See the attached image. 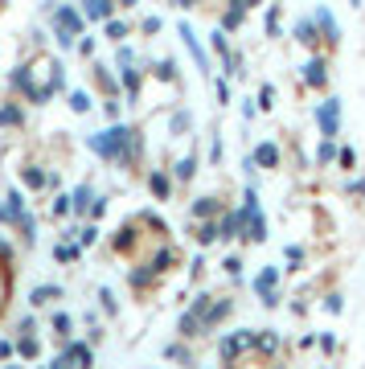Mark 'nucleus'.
<instances>
[{"mask_svg": "<svg viewBox=\"0 0 365 369\" xmlns=\"http://www.w3.org/2000/svg\"><path fill=\"white\" fill-rule=\"evenodd\" d=\"M128 128H111V132H103V136H91V148L99 156H107V160H115V156H124V148H128Z\"/></svg>", "mask_w": 365, "mask_h": 369, "instance_id": "nucleus-1", "label": "nucleus"}, {"mask_svg": "<svg viewBox=\"0 0 365 369\" xmlns=\"http://www.w3.org/2000/svg\"><path fill=\"white\" fill-rule=\"evenodd\" d=\"M70 361H74V366H87V361H91V349H87V345H70V349L58 357V366H70Z\"/></svg>", "mask_w": 365, "mask_h": 369, "instance_id": "nucleus-6", "label": "nucleus"}, {"mask_svg": "<svg viewBox=\"0 0 365 369\" xmlns=\"http://www.w3.org/2000/svg\"><path fill=\"white\" fill-rule=\"evenodd\" d=\"M246 238H251V242H263V238H267V222H263V214H255V209L246 214Z\"/></svg>", "mask_w": 365, "mask_h": 369, "instance_id": "nucleus-5", "label": "nucleus"}, {"mask_svg": "<svg viewBox=\"0 0 365 369\" xmlns=\"http://www.w3.org/2000/svg\"><path fill=\"white\" fill-rule=\"evenodd\" d=\"M58 295H62L58 287H37V291H33V304H49V300H58Z\"/></svg>", "mask_w": 365, "mask_h": 369, "instance_id": "nucleus-15", "label": "nucleus"}, {"mask_svg": "<svg viewBox=\"0 0 365 369\" xmlns=\"http://www.w3.org/2000/svg\"><path fill=\"white\" fill-rule=\"evenodd\" d=\"M91 205H94V201H91V189L83 184V189L74 193V209H91Z\"/></svg>", "mask_w": 365, "mask_h": 369, "instance_id": "nucleus-17", "label": "nucleus"}, {"mask_svg": "<svg viewBox=\"0 0 365 369\" xmlns=\"http://www.w3.org/2000/svg\"><path fill=\"white\" fill-rule=\"evenodd\" d=\"M316 25L328 33V37H332V42L341 37V29H337V21H332V12H328V8H320V12H316Z\"/></svg>", "mask_w": 365, "mask_h": 369, "instance_id": "nucleus-10", "label": "nucleus"}, {"mask_svg": "<svg viewBox=\"0 0 365 369\" xmlns=\"http://www.w3.org/2000/svg\"><path fill=\"white\" fill-rule=\"evenodd\" d=\"M70 107H74V111H91V98L78 91V94H70Z\"/></svg>", "mask_w": 365, "mask_h": 369, "instance_id": "nucleus-21", "label": "nucleus"}, {"mask_svg": "<svg viewBox=\"0 0 365 369\" xmlns=\"http://www.w3.org/2000/svg\"><path fill=\"white\" fill-rule=\"evenodd\" d=\"M74 255H78V250H74V246H58V250H53V259H58V263H70V259H74Z\"/></svg>", "mask_w": 365, "mask_h": 369, "instance_id": "nucleus-22", "label": "nucleus"}, {"mask_svg": "<svg viewBox=\"0 0 365 369\" xmlns=\"http://www.w3.org/2000/svg\"><path fill=\"white\" fill-rule=\"evenodd\" d=\"M337 119H341V103H337V98H328V103L320 107V132H324V139L337 136Z\"/></svg>", "mask_w": 365, "mask_h": 369, "instance_id": "nucleus-2", "label": "nucleus"}, {"mask_svg": "<svg viewBox=\"0 0 365 369\" xmlns=\"http://www.w3.org/2000/svg\"><path fill=\"white\" fill-rule=\"evenodd\" d=\"M21 181L29 184V189H42V184H46V173H37V169H25V173H21Z\"/></svg>", "mask_w": 365, "mask_h": 369, "instance_id": "nucleus-14", "label": "nucleus"}, {"mask_svg": "<svg viewBox=\"0 0 365 369\" xmlns=\"http://www.w3.org/2000/svg\"><path fill=\"white\" fill-rule=\"evenodd\" d=\"M242 222H246V209H242V214H230L226 222H222V234H226V238H234V234H238V226H242Z\"/></svg>", "mask_w": 365, "mask_h": 369, "instance_id": "nucleus-12", "label": "nucleus"}, {"mask_svg": "<svg viewBox=\"0 0 365 369\" xmlns=\"http://www.w3.org/2000/svg\"><path fill=\"white\" fill-rule=\"evenodd\" d=\"M115 246H119V250H124V246H132V230H128V226L119 230V238H115Z\"/></svg>", "mask_w": 365, "mask_h": 369, "instance_id": "nucleus-26", "label": "nucleus"}, {"mask_svg": "<svg viewBox=\"0 0 365 369\" xmlns=\"http://www.w3.org/2000/svg\"><path fill=\"white\" fill-rule=\"evenodd\" d=\"M296 37H300V42H304V46H312V42H316V29H312V25H308V21H304V25H300V29H296Z\"/></svg>", "mask_w": 365, "mask_h": 369, "instance_id": "nucleus-18", "label": "nucleus"}, {"mask_svg": "<svg viewBox=\"0 0 365 369\" xmlns=\"http://www.w3.org/2000/svg\"><path fill=\"white\" fill-rule=\"evenodd\" d=\"M58 25H66L70 33H78V25H83V21H78V12H74V8H62V12H58Z\"/></svg>", "mask_w": 365, "mask_h": 369, "instance_id": "nucleus-11", "label": "nucleus"}, {"mask_svg": "<svg viewBox=\"0 0 365 369\" xmlns=\"http://www.w3.org/2000/svg\"><path fill=\"white\" fill-rule=\"evenodd\" d=\"M181 37H185V46H189V53L197 58V66H201V70H210V58H205V49H201V42L193 37V29H189V25H181Z\"/></svg>", "mask_w": 365, "mask_h": 369, "instance_id": "nucleus-3", "label": "nucleus"}, {"mask_svg": "<svg viewBox=\"0 0 365 369\" xmlns=\"http://www.w3.org/2000/svg\"><path fill=\"white\" fill-rule=\"evenodd\" d=\"M230 312V300H222V304H214V308H205V324H218L222 316Z\"/></svg>", "mask_w": 365, "mask_h": 369, "instance_id": "nucleus-13", "label": "nucleus"}, {"mask_svg": "<svg viewBox=\"0 0 365 369\" xmlns=\"http://www.w3.org/2000/svg\"><path fill=\"white\" fill-rule=\"evenodd\" d=\"M53 328H58V332L66 336V332H70V316H53Z\"/></svg>", "mask_w": 365, "mask_h": 369, "instance_id": "nucleus-27", "label": "nucleus"}, {"mask_svg": "<svg viewBox=\"0 0 365 369\" xmlns=\"http://www.w3.org/2000/svg\"><path fill=\"white\" fill-rule=\"evenodd\" d=\"M349 4H353V8H357V4H362V0H349Z\"/></svg>", "mask_w": 365, "mask_h": 369, "instance_id": "nucleus-31", "label": "nucleus"}, {"mask_svg": "<svg viewBox=\"0 0 365 369\" xmlns=\"http://www.w3.org/2000/svg\"><path fill=\"white\" fill-rule=\"evenodd\" d=\"M255 287H259L263 304H279V300H275V271H271V267H267V271L259 275V283H255Z\"/></svg>", "mask_w": 365, "mask_h": 369, "instance_id": "nucleus-7", "label": "nucleus"}, {"mask_svg": "<svg viewBox=\"0 0 365 369\" xmlns=\"http://www.w3.org/2000/svg\"><path fill=\"white\" fill-rule=\"evenodd\" d=\"M255 160H259L263 169H275V164H279V148H275V144H259V152H255Z\"/></svg>", "mask_w": 365, "mask_h": 369, "instance_id": "nucleus-9", "label": "nucleus"}, {"mask_svg": "<svg viewBox=\"0 0 365 369\" xmlns=\"http://www.w3.org/2000/svg\"><path fill=\"white\" fill-rule=\"evenodd\" d=\"M300 259H304V250H300V246H287V263H291V267H296V263H300Z\"/></svg>", "mask_w": 365, "mask_h": 369, "instance_id": "nucleus-29", "label": "nucleus"}, {"mask_svg": "<svg viewBox=\"0 0 365 369\" xmlns=\"http://www.w3.org/2000/svg\"><path fill=\"white\" fill-rule=\"evenodd\" d=\"M193 169H197V160H181L177 164V177H193Z\"/></svg>", "mask_w": 365, "mask_h": 369, "instance_id": "nucleus-24", "label": "nucleus"}, {"mask_svg": "<svg viewBox=\"0 0 365 369\" xmlns=\"http://www.w3.org/2000/svg\"><path fill=\"white\" fill-rule=\"evenodd\" d=\"M124 33H128V25H124V21H111V25H107V37H111V42H119Z\"/></svg>", "mask_w": 365, "mask_h": 369, "instance_id": "nucleus-20", "label": "nucleus"}, {"mask_svg": "<svg viewBox=\"0 0 365 369\" xmlns=\"http://www.w3.org/2000/svg\"><path fill=\"white\" fill-rule=\"evenodd\" d=\"M324 78H328V66H324L320 58H312V62L304 66V83H308V87H324Z\"/></svg>", "mask_w": 365, "mask_h": 369, "instance_id": "nucleus-4", "label": "nucleus"}, {"mask_svg": "<svg viewBox=\"0 0 365 369\" xmlns=\"http://www.w3.org/2000/svg\"><path fill=\"white\" fill-rule=\"evenodd\" d=\"M332 156H337V148H332V144L324 139V144H320V160H332Z\"/></svg>", "mask_w": 365, "mask_h": 369, "instance_id": "nucleus-28", "label": "nucleus"}, {"mask_svg": "<svg viewBox=\"0 0 365 369\" xmlns=\"http://www.w3.org/2000/svg\"><path fill=\"white\" fill-rule=\"evenodd\" d=\"M218 234H222V230H218V226H201V234H197V238H201V242H214Z\"/></svg>", "mask_w": 365, "mask_h": 369, "instance_id": "nucleus-25", "label": "nucleus"}, {"mask_svg": "<svg viewBox=\"0 0 365 369\" xmlns=\"http://www.w3.org/2000/svg\"><path fill=\"white\" fill-rule=\"evenodd\" d=\"M94 234H99V230H94V226H87V230L78 234V242H83V246H91V242H94Z\"/></svg>", "mask_w": 365, "mask_h": 369, "instance_id": "nucleus-30", "label": "nucleus"}, {"mask_svg": "<svg viewBox=\"0 0 365 369\" xmlns=\"http://www.w3.org/2000/svg\"><path fill=\"white\" fill-rule=\"evenodd\" d=\"M214 209H218V205H214V197H201V201L193 205V214H197V218H210Z\"/></svg>", "mask_w": 365, "mask_h": 369, "instance_id": "nucleus-16", "label": "nucleus"}, {"mask_svg": "<svg viewBox=\"0 0 365 369\" xmlns=\"http://www.w3.org/2000/svg\"><path fill=\"white\" fill-rule=\"evenodd\" d=\"M152 193H156V197H169V181H164V177H160V173H156V177H152Z\"/></svg>", "mask_w": 365, "mask_h": 369, "instance_id": "nucleus-19", "label": "nucleus"}, {"mask_svg": "<svg viewBox=\"0 0 365 369\" xmlns=\"http://www.w3.org/2000/svg\"><path fill=\"white\" fill-rule=\"evenodd\" d=\"M70 209H74V205H70V197H58V201H53V214H58V218H62V214H70Z\"/></svg>", "mask_w": 365, "mask_h": 369, "instance_id": "nucleus-23", "label": "nucleus"}, {"mask_svg": "<svg viewBox=\"0 0 365 369\" xmlns=\"http://www.w3.org/2000/svg\"><path fill=\"white\" fill-rule=\"evenodd\" d=\"M87 4V17L91 21H107L111 17V0H83Z\"/></svg>", "mask_w": 365, "mask_h": 369, "instance_id": "nucleus-8", "label": "nucleus"}]
</instances>
